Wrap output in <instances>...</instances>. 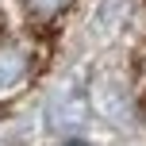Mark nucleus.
<instances>
[{"instance_id": "1", "label": "nucleus", "mask_w": 146, "mask_h": 146, "mask_svg": "<svg viewBox=\"0 0 146 146\" xmlns=\"http://www.w3.org/2000/svg\"><path fill=\"white\" fill-rule=\"evenodd\" d=\"M92 104H96V111H100L104 119H111V123H127V119H131L127 88L119 85L115 77H96V85H92Z\"/></svg>"}, {"instance_id": "2", "label": "nucleus", "mask_w": 146, "mask_h": 146, "mask_svg": "<svg viewBox=\"0 0 146 146\" xmlns=\"http://www.w3.org/2000/svg\"><path fill=\"white\" fill-rule=\"evenodd\" d=\"M46 123H50V131H58V135L85 131V100L73 96V92H58L50 104H46Z\"/></svg>"}, {"instance_id": "3", "label": "nucleus", "mask_w": 146, "mask_h": 146, "mask_svg": "<svg viewBox=\"0 0 146 146\" xmlns=\"http://www.w3.org/2000/svg\"><path fill=\"white\" fill-rule=\"evenodd\" d=\"M27 73H31V54L19 42H0V92L19 88Z\"/></svg>"}, {"instance_id": "4", "label": "nucleus", "mask_w": 146, "mask_h": 146, "mask_svg": "<svg viewBox=\"0 0 146 146\" xmlns=\"http://www.w3.org/2000/svg\"><path fill=\"white\" fill-rule=\"evenodd\" d=\"M69 4H73V0H23V8H27V15L35 23H54Z\"/></svg>"}]
</instances>
